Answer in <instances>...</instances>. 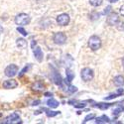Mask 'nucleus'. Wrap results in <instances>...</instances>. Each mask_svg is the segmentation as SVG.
<instances>
[{
  "label": "nucleus",
  "mask_w": 124,
  "mask_h": 124,
  "mask_svg": "<svg viewBox=\"0 0 124 124\" xmlns=\"http://www.w3.org/2000/svg\"><path fill=\"white\" fill-rule=\"evenodd\" d=\"M88 46L92 51H97L101 47V40L99 37L93 35L91 36L88 40Z\"/></svg>",
  "instance_id": "f257e3e1"
},
{
  "label": "nucleus",
  "mask_w": 124,
  "mask_h": 124,
  "mask_svg": "<svg viewBox=\"0 0 124 124\" xmlns=\"http://www.w3.org/2000/svg\"><path fill=\"white\" fill-rule=\"evenodd\" d=\"M15 23L20 26H25L30 23V16L25 13H20L15 17Z\"/></svg>",
  "instance_id": "f03ea898"
},
{
  "label": "nucleus",
  "mask_w": 124,
  "mask_h": 124,
  "mask_svg": "<svg viewBox=\"0 0 124 124\" xmlns=\"http://www.w3.org/2000/svg\"><path fill=\"white\" fill-rule=\"evenodd\" d=\"M81 78L85 81H90L92 78H93V70L89 68H85L81 70Z\"/></svg>",
  "instance_id": "7ed1b4c3"
},
{
  "label": "nucleus",
  "mask_w": 124,
  "mask_h": 124,
  "mask_svg": "<svg viewBox=\"0 0 124 124\" xmlns=\"http://www.w3.org/2000/svg\"><path fill=\"white\" fill-rule=\"evenodd\" d=\"M53 40H54L55 44H57V45H63V44L66 43V41H67V36L63 32H58V33H56L54 35Z\"/></svg>",
  "instance_id": "20e7f679"
},
{
  "label": "nucleus",
  "mask_w": 124,
  "mask_h": 124,
  "mask_svg": "<svg viewBox=\"0 0 124 124\" xmlns=\"http://www.w3.org/2000/svg\"><path fill=\"white\" fill-rule=\"evenodd\" d=\"M18 71V67L14 64L12 65H9L6 69H5V76L6 77H9V78H12L14 76H16Z\"/></svg>",
  "instance_id": "39448f33"
},
{
  "label": "nucleus",
  "mask_w": 124,
  "mask_h": 124,
  "mask_svg": "<svg viewBox=\"0 0 124 124\" xmlns=\"http://www.w3.org/2000/svg\"><path fill=\"white\" fill-rule=\"evenodd\" d=\"M57 22L61 26H67L70 23V16L66 13H63L57 17Z\"/></svg>",
  "instance_id": "423d86ee"
},
{
  "label": "nucleus",
  "mask_w": 124,
  "mask_h": 124,
  "mask_svg": "<svg viewBox=\"0 0 124 124\" xmlns=\"http://www.w3.org/2000/svg\"><path fill=\"white\" fill-rule=\"evenodd\" d=\"M21 119H20L19 115L17 114V113H12L10 116L7 117L6 119V123L7 124H18V123H21Z\"/></svg>",
  "instance_id": "0eeeda50"
},
{
  "label": "nucleus",
  "mask_w": 124,
  "mask_h": 124,
  "mask_svg": "<svg viewBox=\"0 0 124 124\" xmlns=\"http://www.w3.org/2000/svg\"><path fill=\"white\" fill-rule=\"evenodd\" d=\"M119 21V17L116 13H112L107 17V24L110 26H114L118 23Z\"/></svg>",
  "instance_id": "6e6552de"
},
{
  "label": "nucleus",
  "mask_w": 124,
  "mask_h": 124,
  "mask_svg": "<svg viewBox=\"0 0 124 124\" xmlns=\"http://www.w3.org/2000/svg\"><path fill=\"white\" fill-rule=\"evenodd\" d=\"M33 53H34V57L37 59L38 62H42L43 61V57H44V54L41 48L39 46H36L35 48H33Z\"/></svg>",
  "instance_id": "1a4fd4ad"
},
{
  "label": "nucleus",
  "mask_w": 124,
  "mask_h": 124,
  "mask_svg": "<svg viewBox=\"0 0 124 124\" xmlns=\"http://www.w3.org/2000/svg\"><path fill=\"white\" fill-rule=\"evenodd\" d=\"M18 84L17 81L14 80V79H8V80H5L3 82V87L6 88V89H12V88H15L17 87Z\"/></svg>",
  "instance_id": "9d476101"
},
{
  "label": "nucleus",
  "mask_w": 124,
  "mask_h": 124,
  "mask_svg": "<svg viewBox=\"0 0 124 124\" xmlns=\"http://www.w3.org/2000/svg\"><path fill=\"white\" fill-rule=\"evenodd\" d=\"M123 93H124V89H123V88H118V89L114 92V93H112V94H110L109 96L105 97V100H110V99H113V98H115V97L121 96Z\"/></svg>",
  "instance_id": "9b49d317"
},
{
  "label": "nucleus",
  "mask_w": 124,
  "mask_h": 124,
  "mask_svg": "<svg viewBox=\"0 0 124 124\" xmlns=\"http://www.w3.org/2000/svg\"><path fill=\"white\" fill-rule=\"evenodd\" d=\"M16 45H17V47H19V49H25L27 47V42L23 38H19L16 41Z\"/></svg>",
  "instance_id": "f8f14e48"
},
{
  "label": "nucleus",
  "mask_w": 124,
  "mask_h": 124,
  "mask_svg": "<svg viewBox=\"0 0 124 124\" xmlns=\"http://www.w3.org/2000/svg\"><path fill=\"white\" fill-rule=\"evenodd\" d=\"M113 81H114V85H117V86H122L124 85V78L122 76H117L114 78V79H113Z\"/></svg>",
  "instance_id": "ddd939ff"
},
{
  "label": "nucleus",
  "mask_w": 124,
  "mask_h": 124,
  "mask_svg": "<svg viewBox=\"0 0 124 124\" xmlns=\"http://www.w3.org/2000/svg\"><path fill=\"white\" fill-rule=\"evenodd\" d=\"M53 79H54V82L57 85H62V78H61V76L57 73V71L55 70L54 73H53Z\"/></svg>",
  "instance_id": "4468645a"
},
{
  "label": "nucleus",
  "mask_w": 124,
  "mask_h": 124,
  "mask_svg": "<svg viewBox=\"0 0 124 124\" xmlns=\"http://www.w3.org/2000/svg\"><path fill=\"white\" fill-rule=\"evenodd\" d=\"M47 104H48V106L51 107V108H56V107L59 106V102H58L56 99H54V98H51V99H49V100L47 101Z\"/></svg>",
  "instance_id": "2eb2a0df"
},
{
  "label": "nucleus",
  "mask_w": 124,
  "mask_h": 124,
  "mask_svg": "<svg viewBox=\"0 0 124 124\" xmlns=\"http://www.w3.org/2000/svg\"><path fill=\"white\" fill-rule=\"evenodd\" d=\"M95 122L96 123H108V122H110V120H109V118L106 115H102V116L97 117Z\"/></svg>",
  "instance_id": "dca6fc26"
},
{
  "label": "nucleus",
  "mask_w": 124,
  "mask_h": 124,
  "mask_svg": "<svg viewBox=\"0 0 124 124\" xmlns=\"http://www.w3.org/2000/svg\"><path fill=\"white\" fill-rule=\"evenodd\" d=\"M32 89L36 90V91H43L44 85L42 84H40V82H35V84L32 85Z\"/></svg>",
  "instance_id": "f3484780"
},
{
  "label": "nucleus",
  "mask_w": 124,
  "mask_h": 124,
  "mask_svg": "<svg viewBox=\"0 0 124 124\" xmlns=\"http://www.w3.org/2000/svg\"><path fill=\"white\" fill-rule=\"evenodd\" d=\"M43 110L46 111V114H47V116H49V117H54V116L58 115L59 113H60L59 111H51V110L46 109V108H43Z\"/></svg>",
  "instance_id": "a211bd4d"
},
{
  "label": "nucleus",
  "mask_w": 124,
  "mask_h": 124,
  "mask_svg": "<svg viewBox=\"0 0 124 124\" xmlns=\"http://www.w3.org/2000/svg\"><path fill=\"white\" fill-rule=\"evenodd\" d=\"M110 103H102V102H99V103H96L95 104V106L96 107H98V108H100V109H107L108 107H110Z\"/></svg>",
  "instance_id": "6ab92c4d"
},
{
  "label": "nucleus",
  "mask_w": 124,
  "mask_h": 124,
  "mask_svg": "<svg viewBox=\"0 0 124 124\" xmlns=\"http://www.w3.org/2000/svg\"><path fill=\"white\" fill-rule=\"evenodd\" d=\"M74 78H75V74L71 70H67V80H68V82H70Z\"/></svg>",
  "instance_id": "aec40b11"
},
{
  "label": "nucleus",
  "mask_w": 124,
  "mask_h": 124,
  "mask_svg": "<svg viewBox=\"0 0 124 124\" xmlns=\"http://www.w3.org/2000/svg\"><path fill=\"white\" fill-rule=\"evenodd\" d=\"M89 3L92 6L97 7V6H100L102 4V0H89Z\"/></svg>",
  "instance_id": "412c9836"
},
{
  "label": "nucleus",
  "mask_w": 124,
  "mask_h": 124,
  "mask_svg": "<svg viewBox=\"0 0 124 124\" xmlns=\"http://www.w3.org/2000/svg\"><path fill=\"white\" fill-rule=\"evenodd\" d=\"M29 69H30V65L26 66V67H25V68H24V69H23V70H22L21 71H20V74H19V77H20V78H21V77H23V76H24V75L26 74V71H27V70H28Z\"/></svg>",
  "instance_id": "4be33fe9"
},
{
  "label": "nucleus",
  "mask_w": 124,
  "mask_h": 124,
  "mask_svg": "<svg viewBox=\"0 0 124 124\" xmlns=\"http://www.w3.org/2000/svg\"><path fill=\"white\" fill-rule=\"evenodd\" d=\"M115 26L117 27V29H118L119 31L124 30V22H122V21H118V23H117Z\"/></svg>",
  "instance_id": "5701e85b"
},
{
  "label": "nucleus",
  "mask_w": 124,
  "mask_h": 124,
  "mask_svg": "<svg viewBox=\"0 0 124 124\" xmlns=\"http://www.w3.org/2000/svg\"><path fill=\"white\" fill-rule=\"evenodd\" d=\"M17 31H18L19 33H21L23 36H27V35H28V33L25 31V29H24V28H22V27H18V28H17Z\"/></svg>",
  "instance_id": "b1692460"
},
{
  "label": "nucleus",
  "mask_w": 124,
  "mask_h": 124,
  "mask_svg": "<svg viewBox=\"0 0 124 124\" xmlns=\"http://www.w3.org/2000/svg\"><path fill=\"white\" fill-rule=\"evenodd\" d=\"M67 90L69 91V92H76V91H78V88L76 87V86H73V85H70V86H68L67 87Z\"/></svg>",
  "instance_id": "393cba45"
},
{
  "label": "nucleus",
  "mask_w": 124,
  "mask_h": 124,
  "mask_svg": "<svg viewBox=\"0 0 124 124\" xmlns=\"http://www.w3.org/2000/svg\"><path fill=\"white\" fill-rule=\"evenodd\" d=\"M94 117H95L94 114H88L87 116H85V120H84V123H85V122H87V121H89V120H91V119H93Z\"/></svg>",
  "instance_id": "a878e982"
},
{
  "label": "nucleus",
  "mask_w": 124,
  "mask_h": 124,
  "mask_svg": "<svg viewBox=\"0 0 124 124\" xmlns=\"http://www.w3.org/2000/svg\"><path fill=\"white\" fill-rule=\"evenodd\" d=\"M122 110H123V107H119V108H116V109H114V110H113V114H114V115H118L120 112H122Z\"/></svg>",
  "instance_id": "bb28decb"
},
{
  "label": "nucleus",
  "mask_w": 124,
  "mask_h": 124,
  "mask_svg": "<svg viewBox=\"0 0 124 124\" xmlns=\"http://www.w3.org/2000/svg\"><path fill=\"white\" fill-rule=\"evenodd\" d=\"M109 12H111V6H107L103 11V14H108Z\"/></svg>",
  "instance_id": "cd10ccee"
},
{
  "label": "nucleus",
  "mask_w": 124,
  "mask_h": 124,
  "mask_svg": "<svg viewBox=\"0 0 124 124\" xmlns=\"http://www.w3.org/2000/svg\"><path fill=\"white\" fill-rule=\"evenodd\" d=\"M75 107H85V103H77V104H74Z\"/></svg>",
  "instance_id": "c85d7f7f"
},
{
  "label": "nucleus",
  "mask_w": 124,
  "mask_h": 124,
  "mask_svg": "<svg viewBox=\"0 0 124 124\" xmlns=\"http://www.w3.org/2000/svg\"><path fill=\"white\" fill-rule=\"evenodd\" d=\"M119 12H120V14L124 17V5H122L121 7H120V10H119Z\"/></svg>",
  "instance_id": "c756f323"
},
{
  "label": "nucleus",
  "mask_w": 124,
  "mask_h": 124,
  "mask_svg": "<svg viewBox=\"0 0 124 124\" xmlns=\"http://www.w3.org/2000/svg\"><path fill=\"white\" fill-rule=\"evenodd\" d=\"M38 103H40V100H36V101H34L32 105H38Z\"/></svg>",
  "instance_id": "7c9ffc66"
},
{
  "label": "nucleus",
  "mask_w": 124,
  "mask_h": 124,
  "mask_svg": "<svg viewBox=\"0 0 124 124\" xmlns=\"http://www.w3.org/2000/svg\"><path fill=\"white\" fill-rule=\"evenodd\" d=\"M108 1H109V2H111V3H114V2H117L118 0H108Z\"/></svg>",
  "instance_id": "2f4dec72"
},
{
  "label": "nucleus",
  "mask_w": 124,
  "mask_h": 124,
  "mask_svg": "<svg viewBox=\"0 0 124 124\" xmlns=\"http://www.w3.org/2000/svg\"><path fill=\"white\" fill-rule=\"evenodd\" d=\"M2 32H3V28H2L1 26H0V34H1Z\"/></svg>",
  "instance_id": "473e14b6"
},
{
  "label": "nucleus",
  "mask_w": 124,
  "mask_h": 124,
  "mask_svg": "<svg viewBox=\"0 0 124 124\" xmlns=\"http://www.w3.org/2000/svg\"><path fill=\"white\" fill-rule=\"evenodd\" d=\"M45 95H46V96H50V95L52 96V95H53V94H52V93H49V92H48V93H46Z\"/></svg>",
  "instance_id": "72a5a7b5"
},
{
  "label": "nucleus",
  "mask_w": 124,
  "mask_h": 124,
  "mask_svg": "<svg viewBox=\"0 0 124 124\" xmlns=\"http://www.w3.org/2000/svg\"><path fill=\"white\" fill-rule=\"evenodd\" d=\"M122 65H123V67H124V58L122 59Z\"/></svg>",
  "instance_id": "f704fd0d"
}]
</instances>
